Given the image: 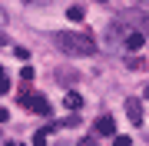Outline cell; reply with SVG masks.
<instances>
[{"label":"cell","mask_w":149,"mask_h":146,"mask_svg":"<svg viewBox=\"0 0 149 146\" xmlns=\"http://www.w3.org/2000/svg\"><path fill=\"white\" fill-rule=\"evenodd\" d=\"M53 43L70 57H93L96 53V40L90 33H56Z\"/></svg>","instance_id":"obj_1"},{"label":"cell","mask_w":149,"mask_h":146,"mask_svg":"<svg viewBox=\"0 0 149 146\" xmlns=\"http://www.w3.org/2000/svg\"><path fill=\"white\" fill-rule=\"evenodd\" d=\"M20 106H27V110H33V113H40V116H50V103L40 96V93H33V90H20Z\"/></svg>","instance_id":"obj_2"},{"label":"cell","mask_w":149,"mask_h":146,"mask_svg":"<svg viewBox=\"0 0 149 146\" xmlns=\"http://www.w3.org/2000/svg\"><path fill=\"white\" fill-rule=\"evenodd\" d=\"M119 23H133L139 33H149V13H139V10H129L119 17Z\"/></svg>","instance_id":"obj_3"},{"label":"cell","mask_w":149,"mask_h":146,"mask_svg":"<svg viewBox=\"0 0 149 146\" xmlns=\"http://www.w3.org/2000/svg\"><path fill=\"white\" fill-rule=\"evenodd\" d=\"M126 116H129L133 126H143L146 123V119H143V100H139V96H129L126 100Z\"/></svg>","instance_id":"obj_4"},{"label":"cell","mask_w":149,"mask_h":146,"mask_svg":"<svg viewBox=\"0 0 149 146\" xmlns=\"http://www.w3.org/2000/svg\"><path fill=\"white\" fill-rule=\"evenodd\" d=\"M96 133L100 136H116V119L113 116H100L96 119Z\"/></svg>","instance_id":"obj_5"},{"label":"cell","mask_w":149,"mask_h":146,"mask_svg":"<svg viewBox=\"0 0 149 146\" xmlns=\"http://www.w3.org/2000/svg\"><path fill=\"white\" fill-rule=\"evenodd\" d=\"M143 43H146V33H139V30H129L126 37H123V47L126 50H139Z\"/></svg>","instance_id":"obj_6"},{"label":"cell","mask_w":149,"mask_h":146,"mask_svg":"<svg viewBox=\"0 0 149 146\" xmlns=\"http://www.w3.org/2000/svg\"><path fill=\"white\" fill-rule=\"evenodd\" d=\"M63 106H66V110H73V113H76V110L83 106V96H80L76 90H66V96H63Z\"/></svg>","instance_id":"obj_7"},{"label":"cell","mask_w":149,"mask_h":146,"mask_svg":"<svg viewBox=\"0 0 149 146\" xmlns=\"http://www.w3.org/2000/svg\"><path fill=\"white\" fill-rule=\"evenodd\" d=\"M126 70H146V60L143 57H129L126 60Z\"/></svg>","instance_id":"obj_8"},{"label":"cell","mask_w":149,"mask_h":146,"mask_svg":"<svg viewBox=\"0 0 149 146\" xmlns=\"http://www.w3.org/2000/svg\"><path fill=\"white\" fill-rule=\"evenodd\" d=\"M83 17H86V13H83V7H70V10H66V20H73V23H80Z\"/></svg>","instance_id":"obj_9"},{"label":"cell","mask_w":149,"mask_h":146,"mask_svg":"<svg viewBox=\"0 0 149 146\" xmlns=\"http://www.w3.org/2000/svg\"><path fill=\"white\" fill-rule=\"evenodd\" d=\"M0 93H10V76H7L3 66H0Z\"/></svg>","instance_id":"obj_10"},{"label":"cell","mask_w":149,"mask_h":146,"mask_svg":"<svg viewBox=\"0 0 149 146\" xmlns=\"http://www.w3.org/2000/svg\"><path fill=\"white\" fill-rule=\"evenodd\" d=\"M30 143H33V146H47V130H37Z\"/></svg>","instance_id":"obj_11"},{"label":"cell","mask_w":149,"mask_h":146,"mask_svg":"<svg viewBox=\"0 0 149 146\" xmlns=\"http://www.w3.org/2000/svg\"><path fill=\"white\" fill-rule=\"evenodd\" d=\"M113 146H133V140L129 136H113Z\"/></svg>","instance_id":"obj_12"},{"label":"cell","mask_w":149,"mask_h":146,"mask_svg":"<svg viewBox=\"0 0 149 146\" xmlns=\"http://www.w3.org/2000/svg\"><path fill=\"white\" fill-rule=\"evenodd\" d=\"M80 146H96V140H93V136H86V140H80Z\"/></svg>","instance_id":"obj_13"},{"label":"cell","mask_w":149,"mask_h":146,"mask_svg":"<svg viewBox=\"0 0 149 146\" xmlns=\"http://www.w3.org/2000/svg\"><path fill=\"white\" fill-rule=\"evenodd\" d=\"M7 119H10V113H7L3 106H0V123H7Z\"/></svg>","instance_id":"obj_14"},{"label":"cell","mask_w":149,"mask_h":146,"mask_svg":"<svg viewBox=\"0 0 149 146\" xmlns=\"http://www.w3.org/2000/svg\"><path fill=\"white\" fill-rule=\"evenodd\" d=\"M3 23H7V13H3V10H0V27H3Z\"/></svg>","instance_id":"obj_15"},{"label":"cell","mask_w":149,"mask_h":146,"mask_svg":"<svg viewBox=\"0 0 149 146\" xmlns=\"http://www.w3.org/2000/svg\"><path fill=\"white\" fill-rule=\"evenodd\" d=\"M27 3H47V0H27Z\"/></svg>","instance_id":"obj_16"},{"label":"cell","mask_w":149,"mask_h":146,"mask_svg":"<svg viewBox=\"0 0 149 146\" xmlns=\"http://www.w3.org/2000/svg\"><path fill=\"white\" fill-rule=\"evenodd\" d=\"M146 100H149V83H146Z\"/></svg>","instance_id":"obj_17"},{"label":"cell","mask_w":149,"mask_h":146,"mask_svg":"<svg viewBox=\"0 0 149 146\" xmlns=\"http://www.w3.org/2000/svg\"><path fill=\"white\" fill-rule=\"evenodd\" d=\"M7 146H17V143H7Z\"/></svg>","instance_id":"obj_18"},{"label":"cell","mask_w":149,"mask_h":146,"mask_svg":"<svg viewBox=\"0 0 149 146\" xmlns=\"http://www.w3.org/2000/svg\"><path fill=\"white\" fill-rule=\"evenodd\" d=\"M103 3H106V0H103Z\"/></svg>","instance_id":"obj_19"}]
</instances>
